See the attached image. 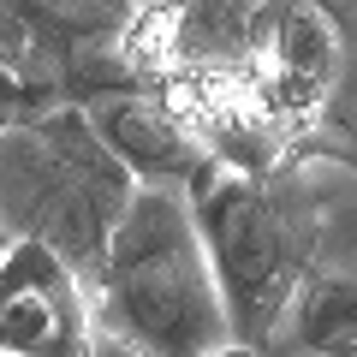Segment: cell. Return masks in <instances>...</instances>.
<instances>
[{
	"instance_id": "5b68a950",
	"label": "cell",
	"mask_w": 357,
	"mask_h": 357,
	"mask_svg": "<svg viewBox=\"0 0 357 357\" xmlns=\"http://www.w3.org/2000/svg\"><path fill=\"white\" fill-rule=\"evenodd\" d=\"M89 137L126 167V178H149V185H191L203 167V143L185 131V119L167 107V96H102L89 107Z\"/></svg>"
},
{
	"instance_id": "52a82bcc",
	"label": "cell",
	"mask_w": 357,
	"mask_h": 357,
	"mask_svg": "<svg viewBox=\"0 0 357 357\" xmlns=\"http://www.w3.org/2000/svg\"><path fill=\"white\" fill-rule=\"evenodd\" d=\"M178 24H185V13H178L173 0H149V6H137L131 24L119 30V54H126V66L137 77H173L178 72Z\"/></svg>"
},
{
	"instance_id": "7a4b0ae2",
	"label": "cell",
	"mask_w": 357,
	"mask_h": 357,
	"mask_svg": "<svg viewBox=\"0 0 357 357\" xmlns=\"http://www.w3.org/2000/svg\"><path fill=\"white\" fill-rule=\"evenodd\" d=\"M185 197H191L203 250L215 262V280L227 292L232 328H256L286 274V232L274 203L244 167H227V161H203L185 185Z\"/></svg>"
},
{
	"instance_id": "277c9868",
	"label": "cell",
	"mask_w": 357,
	"mask_h": 357,
	"mask_svg": "<svg viewBox=\"0 0 357 357\" xmlns=\"http://www.w3.org/2000/svg\"><path fill=\"white\" fill-rule=\"evenodd\" d=\"M340 77V24L316 0H268L256 18V107L268 119H310Z\"/></svg>"
},
{
	"instance_id": "6da1fadb",
	"label": "cell",
	"mask_w": 357,
	"mask_h": 357,
	"mask_svg": "<svg viewBox=\"0 0 357 357\" xmlns=\"http://www.w3.org/2000/svg\"><path fill=\"white\" fill-rule=\"evenodd\" d=\"M96 316L137 357H220L238 345L185 185H126L102 238Z\"/></svg>"
},
{
	"instance_id": "ba28073f",
	"label": "cell",
	"mask_w": 357,
	"mask_h": 357,
	"mask_svg": "<svg viewBox=\"0 0 357 357\" xmlns=\"http://www.w3.org/2000/svg\"><path fill=\"white\" fill-rule=\"evenodd\" d=\"M0 357H13V351H0Z\"/></svg>"
},
{
	"instance_id": "3957f363",
	"label": "cell",
	"mask_w": 357,
	"mask_h": 357,
	"mask_svg": "<svg viewBox=\"0 0 357 357\" xmlns=\"http://www.w3.org/2000/svg\"><path fill=\"white\" fill-rule=\"evenodd\" d=\"M0 351L96 357V304L66 250L36 232L0 244Z\"/></svg>"
},
{
	"instance_id": "8992f818",
	"label": "cell",
	"mask_w": 357,
	"mask_h": 357,
	"mask_svg": "<svg viewBox=\"0 0 357 357\" xmlns=\"http://www.w3.org/2000/svg\"><path fill=\"white\" fill-rule=\"evenodd\" d=\"M286 328L310 357H357V286L333 274L304 280L286 310Z\"/></svg>"
}]
</instances>
